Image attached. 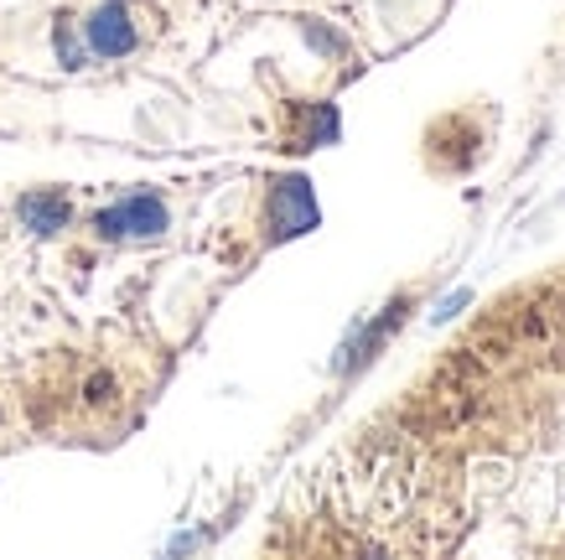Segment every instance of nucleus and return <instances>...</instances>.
I'll return each instance as SVG.
<instances>
[{
	"mask_svg": "<svg viewBox=\"0 0 565 560\" xmlns=\"http://www.w3.org/2000/svg\"><path fill=\"white\" fill-rule=\"evenodd\" d=\"M84 36H88V52H94V57H125V52H136L130 6H125V0H104L99 11L84 21Z\"/></svg>",
	"mask_w": 565,
	"mask_h": 560,
	"instance_id": "3",
	"label": "nucleus"
},
{
	"mask_svg": "<svg viewBox=\"0 0 565 560\" xmlns=\"http://www.w3.org/2000/svg\"><path fill=\"white\" fill-rule=\"evenodd\" d=\"M317 229V198H311V182L307 177H286L275 182L270 192V234L275 239H296Z\"/></svg>",
	"mask_w": 565,
	"mask_h": 560,
	"instance_id": "2",
	"label": "nucleus"
},
{
	"mask_svg": "<svg viewBox=\"0 0 565 560\" xmlns=\"http://www.w3.org/2000/svg\"><path fill=\"white\" fill-rule=\"evenodd\" d=\"M94 229L104 239H161L167 234V203L156 192H136L125 203L104 208L99 219H94Z\"/></svg>",
	"mask_w": 565,
	"mask_h": 560,
	"instance_id": "1",
	"label": "nucleus"
},
{
	"mask_svg": "<svg viewBox=\"0 0 565 560\" xmlns=\"http://www.w3.org/2000/svg\"><path fill=\"white\" fill-rule=\"evenodd\" d=\"M17 213L32 234H57V229L68 223V198H63V192H26Z\"/></svg>",
	"mask_w": 565,
	"mask_h": 560,
	"instance_id": "4",
	"label": "nucleus"
},
{
	"mask_svg": "<svg viewBox=\"0 0 565 560\" xmlns=\"http://www.w3.org/2000/svg\"><path fill=\"white\" fill-rule=\"evenodd\" d=\"M57 52H63V68H84V52H78L68 27H57Z\"/></svg>",
	"mask_w": 565,
	"mask_h": 560,
	"instance_id": "5",
	"label": "nucleus"
}]
</instances>
